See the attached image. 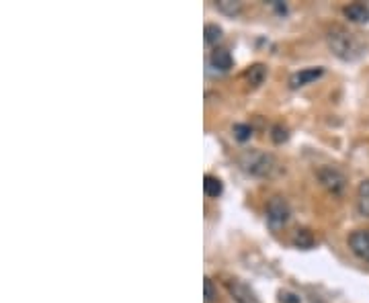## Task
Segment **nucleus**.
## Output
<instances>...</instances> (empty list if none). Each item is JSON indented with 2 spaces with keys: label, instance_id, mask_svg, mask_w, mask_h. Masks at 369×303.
Returning <instances> with one entry per match:
<instances>
[{
  "label": "nucleus",
  "instance_id": "1",
  "mask_svg": "<svg viewBox=\"0 0 369 303\" xmlns=\"http://www.w3.org/2000/svg\"><path fill=\"white\" fill-rule=\"evenodd\" d=\"M326 39H328V47L333 50V54L337 58H340V60H355L361 54V47H359L355 35L349 33L347 29H342V27H335L333 31H328Z\"/></svg>",
  "mask_w": 369,
  "mask_h": 303
},
{
  "label": "nucleus",
  "instance_id": "2",
  "mask_svg": "<svg viewBox=\"0 0 369 303\" xmlns=\"http://www.w3.org/2000/svg\"><path fill=\"white\" fill-rule=\"evenodd\" d=\"M240 166L245 168V172L259 177V179H267L275 172L277 162L275 158L267 152L261 150H246L240 156Z\"/></svg>",
  "mask_w": 369,
  "mask_h": 303
},
{
  "label": "nucleus",
  "instance_id": "3",
  "mask_svg": "<svg viewBox=\"0 0 369 303\" xmlns=\"http://www.w3.org/2000/svg\"><path fill=\"white\" fill-rule=\"evenodd\" d=\"M318 179L322 182V186L333 193V195H340L345 191V184H347V179L342 172H338L337 168L333 166H326V168H320L318 170Z\"/></svg>",
  "mask_w": 369,
  "mask_h": 303
},
{
  "label": "nucleus",
  "instance_id": "4",
  "mask_svg": "<svg viewBox=\"0 0 369 303\" xmlns=\"http://www.w3.org/2000/svg\"><path fill=\"white\" fill-rule=\"evenodd\" d=\"M289 205H287V201L283 199V197H273L269 203H267V219H269V223L271 226H285L287 223V219H289Z\"/></svg>",
  "mask_w": 369,
  "mask_h": 303
},
{
  "label": "nucleus",
  "instance_id": "5",
  "mask_svg": "<svg viewBox=\"0 0 369 303\" xmlns=\"http://www.w3.org/2000/svg\"><path fill=\"white\" fill-rule=\"evenodd\" d=\"M226 287H228L230 295L234 297V302L236 303H261V300L256 297V293H254L246 283H243L240 279H232V281H228Z\"/></svg>",
  "mask_w": 369,
  "mask_h": 303
},
{
  "label": "nucleus",
  "instance_id": "6",
  "mask_svg": "<svg viewBox=\"0 0 369 303\" xmlns=\"http://www.w3.org/2000/svg\"><path fill=\"white\" fill-rule=\"evenodd\" d=\"M349 248L359 256L369 260V232L368 230H357L349 236Z\"/></svg>",
  "mask_w": 369,
  "mask_h": 303
},
{
  "label": "nucleus",
  "instance_id": "7",
  "mask_svg": "<svg viewBox=\"0 0 369 303\" xmlns=\"http://www.w3.org/2000/svg\"><path fill=\"white\" fill-rule=\"evenodd\" d=\"M322 74H324L322 68H306V70H300V72H296V74L289 78V87H291V89H302V87H306V84H312L314 80H318Z\"/></svg>",
  "mask_w": 369,
  "mask_h": 303
},
{
  "label": "nucleus",
  "instance_id": "8",
  "mask_svg": "<svg viewBox=\"0 0 369 303\" xmlns=\"http://www.w3.org/2000/svg\"><path fill=\"white\" fill-rule=\"evenodd\" d=\"M345 17L351 23H369V6L363 2H353L345 6Z\"/></svg>",
  "mask_w": 369,
  "mask_h": 303
},
{
  "label": "nucleus",
  "instance_id": "9",
  "mask_svg": "<svg viewBox=\"0 0 369 303\" xmlns=\"http://www.w3.org/2000/svg\"><path fill=\"white\" fill-rule=\"evenodd\" d=\"M212 66H214L215 70H219V72H228L232 66H234V60H232V54L228 52V50H224V47H217L212 52Z\"/></svg>",
  "mask_w": 369,
  "mask_h": 303
},
{
  "label": "nucleus",
  "instance_id": "10",
  "mask_svg": "<svg viewBox=\"0 0 369 303\" xmlns=\"http://www.w3.org/2000/svg\"><path fill=\"white\" fill-rule=\"evenodd\" d=\"M357 207L361 215L369 217V181H363L357 189Z\"/></svg>",
  "mask_w": 369,
  "mask_h": 303
},
{
  "label": "nucleus",
  "instance_id": "11",
  "mask_svg": "<svg viewBox=\"0 0 369 303\" xmlns=\"http://www.w3.org/2000/svg\"><path fill=\"white\" fill-rule=\"evenodd\" d=\"M217 10L228 15V17H236L243 13V2L238 0H217Z\"/></svg>",
  "mask_w": 369,
  "mask_h": 303
},
{
  "label": "nucleus",
  "instance_id": "12",
  "mask_svg": "<svg viewBox=\"0 0 369 303\" xmlns=\"http://www.w3.org/2000/svg\"><path fill=\"white\" fill-rule=\"evenodd\" d=\"M265 76H267V68H265L263 64H256V66H252V68L246 72V78H248V82H250L252 87H261L263 80H265Z\"/></svg>",
  "mask_w": 369,
  "mask_h": 303
},
{
  "label": "nucleus",
  "instance_id": "13",
  "mask_svg": "<svg viewBox=\"0 0 369 303\" xmlns=\"http://www.w3.org/2000/svg\"><path fill=\"white\" fill-rule=\"evenodd\" d=\"M203 191H205L208 197H219L222 191H224V184H222V181H219L217 177L208 175V177L203 179Z\"/></svg>",
  "mask_w": 369,
  "mask_h": 303
},
{
  "label": "nucleus",
  "instance_id": "14",
  "mask_svg": "<svg viewBox=\"0 0 369 303\" xmlns=\"http://www.w3.org/2000/svg\"><path fill=\"white\" fill-rule=\"evenodd\" d=\"M294 244L298 246V248H302V250H310L312 246H314V236H312V232L310 230H298L296 234H294Z\"/></svg>",
  "mask_w": 369,
  "mask_h": 303
},
{
  "label": "nucleus",
  "instance_id": "15",
  "mask_svg": "<svg viewBox=\"0 0 369 303\" xmlns=\"http://www.w3.org/2000/svg\"><path fill=\"white\" fill-rule=\"evenodd\" d=\"M203 35H205V43H208V45H214V43H217V41L222 39V27L215 25V23H210V25H205Z\"/></svg>",
  "mask_w": 369,
  "mask_h": 303
},
{
  "label": "nucleus",
  "instance_id": "16",
  "mask_svg": "<svg viewBox=\"0 0 369 303\" xmlns=\"http://www.w3.org/2000/svg\"><path fill=\"white\" fill-rule=\"evenodd\" d=\"M234 138L238 140V142H248L250 140V135H252V129L248 127V125H243V123H238V125H234Z\"/></svg>",
  "mask_w": 369,
  "mask_h": 303
},
{
  "label": "nucleus",
  "instance_id": "17",
  "mask_svg": "<svg viewBox=\"0 0 369 303\" xmlns=\"http://www.w3.org/2000/svg\"><path fill=\"white\" fill-rule=\"evenodd\" d=\"M273 142L275 144H283V142H287V138H289V133H287V129L283 127V125H275L273 127Z\"/></svg>",
  "mask_w": 369,
  "mask_h": 303
},
{
  "label": "nucleus",
  "instance_id": "18",
  "mask_svg": "<svg viewBox=\"0 0 369 303\" xmlns=\"http://www.w3.org/2000/svg\"><path fill=\"white\" fill-rule=\"evenodd\" d=\"M203 291H205V303L214 302L215 287H214V283H212V279H210V276H205V281H203Z\"/></svg>",
  "mask_w": 369,
  "mask_h": 303
},
{
  "label": "nucleus",
  "instance_id": "19",
  "mask_svg": "<svg viewBox=\"0 0 369 303\" xmlns=\"http://www.w3.org/2000/svg\"><path fill=\"white\" fill-rule=\"evenodd\" d=\"M279 302L281 303H300V297L291 291H281L279 293Z\"/></svg>",
  "mask_w": 369,
  "mask_h": 303
}]
</instances>
